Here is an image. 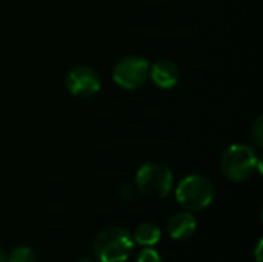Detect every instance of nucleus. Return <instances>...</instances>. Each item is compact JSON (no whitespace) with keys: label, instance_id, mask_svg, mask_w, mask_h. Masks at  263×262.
Instances as JSON below:
<instances>
[{"label":"nucleus","instance_id":"11","mask_svg":"<svg viewBox=\"0 0 263 262\" xmlns=\"http://www.w3.org/2000/svg\"><path fill=\"white\" fill-rule=\"evenodd\" d=\"M137 187L136 184H131V182H123L120 187H119V196L126 201V202H131L137 198Z\"/></svg>","mask_w":263,"mask_h":262},{"label":"nucleus","instance_id":"5","mask_svg":"<svg viewBox=\"0 0 263 262\" xmlns=\"http://www.w3.org/2000/svg\"><path fill=\"white\" fill-rule=\"evenodd\" d=\"M149 66L151 63L142 56H126L116 63L112 79L123 90H139L149 79Z\"/></svg>","mask_w":263,"mask_h":262},{"label":"nucleus","instance_id":"8","mask_svg":"<svg viewBox=\"0 0 263 262\" xmlns=\"http://www.w3.org/2000/svg\"><path fill=\"white\" fill-rule=\"evenodd\" d=\"M197 230V221L190 212H180L171 216L168 222V233L173 239L186 241L190 239Z\"/></svg>","mask_w":263,"mask_h":262},{"label":"nucleus","instance_id":"2","mask_svg":"<svg viewBox=\"0 0 263 262\" xmlns=\"http://www.w3.org/2000/svg\"><path fill=\"white\" fill-rule=\"evenodd\" d=\"M220 168L230 181L245 182L253 178L256 171H260V159L250 145L234 144L223 151Z\"/></svg>","mask_w":263,"mask_h":262},{"label":"nucleus","instance_id":"16","mask_svg":"<svg viewBox=\"0 0 263 262\" xmlns=\"http://www.w3.org/2000/svg\"><path fill=\"white\" fill-rule=\"evenodd\" d=\"M79 262H92V259H91V256H85V258H80Z\"/></svg>","mask_w":263,"mask_h":262},{"label":"nucleus","instance_id":"7","mask_svg":"<svg viewBox=\"0 0 263 262\" xmlns=\"http://www.w3.org/2000/svg\"><path fill=\"white\" fill-rule=\"evenodd\" d=\"M149 79L160 90H171L179 83L180 71L174 62L168 59H159L149 66Z\"/></svg>","mask_w":263,"mask_h":262},{"label":"nucleus","instance_id":"4","mask_svg":"<svg viewBox=\"0 0 263 262\" xmlns=\"http://www.w3.org/2000/svg\"><path fill=\"white\" fill-rule=\"evenodd\" d=\"M176 199L182 208L190 213L203 212L214 199V187L208 178L190 174L179 182L176 188Z\"/></svg>","mask_w":263,"mask_h":262},{"label":"nucleus","instance_id":"6","mask_svg":"<svg viewBox=\"0 0 263 262\" xmlns=\"http://www.w3.org/2000/svg\"><path fill=\"white\" fill-rule=\"evenodd\" d=\"M65 82H66L68 91L72 96L80 97V99H89V97L96 96L102 86L99 73L88 65L72 66L68 71Z\"/></svg>","mask_w":263,"mask_h":262},{"label":"nucleus","instance_id":"12","mask_svg":"<svg viewBox=\"0 0 263 262\" xmlns=\"http://www.w3.org/2000/svg\"><path fill=\"white\" fill-rule=\"evenodd\" d=\"M262 116H259L254 122V125L251 127V137L254 141V144L260 148L263 144V127H262Z\"/></svg>","mask_w":263,"mask_h":262},{"label":"nucleus","instance_id":"15","mask_svg":"<svg viewBox=\"0 0 263 262\" xmlns=\"http://www.w3.org/2000/svg\"><path fill=\"white\" fill-rule=\"evenodd\" d=\"M0 262H8V255H5L2 249H0Z\"/></svg>","mask_w":263,"mask_h":262},{"label":"nucleus","instance_id":"3","mask_svg":"<svg viewBox=\"0 0 263 262\" xmlns=\"http://www.w3.org/2000/svg\"><path fill=\"white\" fill-rule=\"evenodd\" d=\"M137 191L149 199L166 198L174 187V176L168 165L159 162H145L136 174Z\"/></svg>","mask_w":263,"mask_h":262},{"label":"nucleus","instance_id":"14","mask_svg":"<svg viewBox=\"0 0 263 262\" xmlns=\"http://www.w3.org/2000/svg\"><path fill=\"white\" fill-rule=\"evenodd\" d=\"M260 249H262V239L259 241L257 249H256V258H257V261L259 262H262V258H260Z\"/></svg>","mask_w":263,"mask_h":262},{"label":"nucleus","instance_id":"1","mask_svg":"<svg viewBox=\"0 0 263 262\" xmlns=\"http://www.w3.org/2000/svg\"><path fill=\"white\" fill-rule=\"evenodd\" d=\"M133 250V235L123 227H108L102 230L92 244V255L97 262H125Z\"/></svg>","mask_w":263,"mask_h":262},{"label":"nucleus","instance_id":"9","mask_svg":"<svg viewBox=\"0 0 263 262\" xmlns=\"http://www.w3.org/2000/svg\"><path fill=\"white\" fill-rule=\"evenodd\" d=\"M162 232L159 229L157 224L154 222H142L140 225H137L136 232H134V242L143 246V247H154L159 241H160Z\"/></svg>","mask_w":263,"mask_h":262},{"label":"nucleus","instance_id":"13","mask_svg":"<svg viewBox=\"0 0 263 262\" xmlns=\"http://www.w3.org/2000/svg\"><path fill=\"white\" fill-rule=\"evenodd\" d=\"M136 262H163L160 255L153 249V247H146L145 250H142V253L137 256Z\"/></svg>","mask_w":263,"mask_h":262},{"label":"nucleus","instance_id":"10","mask_svg":"<svg viewBox=\"0 0 263 262\" xmlns=\"http://www.w3.org/2000/svg\"><path fill=\"white\" fill-rule=\"evenodd\" d=\"M35 252L28 246H18L8 255V262H35Z\"/></svg>","mask_w":263,"mask_h":262}]
</instances>
